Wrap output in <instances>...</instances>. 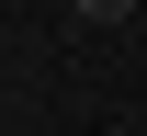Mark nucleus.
<instances>
[{
    "mask_svg": "<svg viewBox=\"0 0 147 136\" xmlns=\"http://www.w3.org/2000/svg\"><path fill=\"white\" fill-rule=\"evenodd\" d=\"M125 12H136V0H79V23H125Z\"/></svg>",
    "mask_w": 147,
    "mask_h": 136,
    "instance_id": "f257e3e1",
    "label": "nucleus"
}]
</instances>
